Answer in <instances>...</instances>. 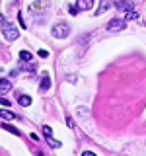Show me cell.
<instances>
[{
	"label": "cell",
	"mask_w": 146,
	"mask_h": 156,
	"mask_svg": "<svg viewBox=\"0 0 146 156\" xmlns=\"http://www.w3.org/2000/svg\"><path fill=\"white\" fill-rule=\"evenodd\" d=\"M2 35H4V39H8V41H16L19 37V31H18V27L14 26V23L4 22L2 23Z\"/></svg>",
	"instance_id": "1"
},
{
	"label": "cell",
	"mask_w": 146,
	"mask_h": 156,
	"mask_svg": "<svg viewBox=\"0 0 146 156\" xmlns=\"http://www.w3.org/2000/svg\"><path fill=\"white\" fill-rule=\"evenodd\" d=\"M51 33L57 39H64V37H68V33H70V27H68L66 23H57V26L51 29Z\"/></svg>",
	"instance_id": "2"
},
{
	"label": "cell",
	"mask_w": 146,
	"mask_h": 156,
	"mask_svg": "<svg viewBox=\"0 0 146 156\" xmlns=\"http://www.w3.org/2000/svg\"><path fill=\"white\" fill-rule=\"evenodd\" d=\"M125 20H119V18H113L111 20L109 23H107V29H109V31H123L125 29Z\"/></svg>",
	"instance_id": "3"
},
{
	"label": "cell",
	"mask_w": 146,
	"mask_h": 156,
	"mask_svg": "<svg viewBox=\"0 0 146 156\" xmlns=\"http://www.w3.org/2000/svg\"><path fill=\"white\" fill-rule=\"evenodd\" d=\"M111 6H113V4H111L109 0H101V2H99V6L96 8V16H101V14H103L105 10H109Z\"/></svg>",
	"instance_id": "4"
},
{
	"label": "cell",
	"mask_w": 146,
	"mask_h": 156,
	"mask_svg": "<svg viewBox=\"0 0 146 156\" xmlns=\"http://www.w3.org/2000/svg\"><path fill=\"white\" fill-rule=\"evenodd\" d=\"M49 88H51V78H49V74H43L41 76V86H39V90H41V92H47Z\"/></svg>",
	"instance_id": "5"
},
{
	"label": "cell",
	"mask_w": 146,
	"mask_h": 156,
	"mask_svg": "<svg viewBox=\"0 0 146 156\" xmlns=\"http://www.w3.org/2000/svg\"><path fill=\"white\" fill-rule=\"evenodd\" d=\"M115 6L119 10H125V12H133V2H127V0H121V2H115Z\"/></svg>",
	"instance_id": "6"
},
{
	"label": "cell",
	"mask_w": 146,
	"mask_h": 156,
	"mask_svg": "<svg viewBox=\"0 0 146 156\" xmlns=\"http://www.w3.org/2000/svg\"><path fill=\"white\" fill-rule=\"evenodd\" d=\"M92 6H94V2H92V0H78V4H76L78 10H90Z\"/></svg>",
	"instance_id": "7"
},
{
	"label": "cell",
	"mask_w": 146,
	"mask_h": 156,
	"mask_svg": "<svg viewBox=\"0 0 146 156\" xmlns=\"http://www.w3.org/2000/svg\"><path fill=\"white\" fill-rule=\"evenodd\" d=\"M10 90H12V82L8 78H2L0 80V92H10Z\"/></svg>",
	"instance_id": "8"
},
{
	"label": "cell",
	"mask_w": 146,
	"mask_h": 156,
	"mask_svg": "<svg viewBox=\"0 0 146 156\" xmlns=\"http://www.w3.org/2000/svg\"><path fill=\"white\" fill-rule=\"evenodd\" d=\"M18 104L23 105V107H27V105H31V98H29V96H19L18 94Z\"/></svg>",
	"instance_id": "9"
},
{
	"label": "cell",
	"mask_w": 146,
	"mask_h": 156,
	"mask_svg": "<svg viewBox=\"0 0 146 156\" xmlns=\"http://www.w3.org/2000/svg\"><path fill=\"white\" fill-rule=\"evenodd\" d=\"M0 117H2V119H6V121L16 119V115H14L12 111H8V109H0Z\"/></svg>",
	"instance_id": "10"
},
{
	"label": "cell",
	"mask_w": 146,
	"mask_h": 156,
	"mask_svg": "<svg viewBox=\"0 0 146 156\" xmlns=\"http://www.w3.org/2000/svg\"><path fill=\"white\" fill-rule=\"evenodd\" d=\"M19 61H26V62H31L33 61V55L29 51H19Z\"/></svg>",
	"instance_id": "11"
},
{
	"label": "cell",
	"mask_w": 146,
	"mask_h": 156,
	"mask_svg": "<svg viewBox=\"0 0 146 156\" xmlns=\"http://www.w3.org/2000/svg\"><path fill=\"white\" fill-rule=\"evenodd\" d=\"M43 135H45V139L49 140V139H53V129L49 125H43Z\"/></svg>",
	"instance_id": "12"
},
{
	"label": "cell",
	"mask_w": 146,
	"mask_h": 156,
	"mask_svg": "<svg viewBox=\"0 0 146 156\" xmlns=\"http://www.w3.org/2000/svg\"><path fill=\"white\" fill-rule=\"evenodd\" d=\"M22 70H29V72H31V70H37V62H27V65L22 66Z\"/></svg>",
	"instance_id": "13"
},
{
	"label": "cell",
	"mask_w": 146,
	"mask_h": 156,
	"mask_svg": "<svg viewBox=\"0 0 146 156\" xmlns=\"http://www.w3.org/2000/svg\"><path fill=\"white\" fill-rule=\"evenodd\" d=\"M129 20H138V14H136L134 10H133V12H127V16H125V23L129 22Z\"/></svg>",
	"instance_id": "14"
},
{
	"label": "cell",
	"mask_w": 146,
	"mask_h": 156,
	"mask_svg": "<svg viewBox=\"0 0 146 156\" xmlns=\"http://www.w3.org/2000/svg\"><path fill=\"white\" fill-rule=\"evenodd\" d=\"M47 143H49V144H51V146H53V148H61V146H62V143H61V140H55V139H49V140H47Z\"/></svg>",
	"instance_id": "15"
},
{
	"label": "cell",
	"mask_w": 146,
	"mask_h": 156,
	"mask_svg": "<svg viewBox=\"0 0 146 156\" xmlns=\"http://www.w3.org/2000/svg\"><path fill=\"white\" fill-rule=\"evenodd\" d=\"M4 129L10 131V133H14V135H18L19 136V129H16V127H12V125H4Z\"/></svg>",
	"instance_id": "16"
},
{
	"label": "cell",
	"mask_w": 146,
	"mask_h": 156,
	"mask_svg": "<svg viewBox=\"0 0 146 156\" xmlns=\"http://www.w3.org/2000/svg\"><path fill=\"white\" fill-rule=\"evenodd\" d=\"M68 12H70L72 16H76V14H78V8L74 6V4H70V6H68Z\"/></svg>",
	"instance_id": "17"
},
{
	"label": "cell",
	"mask_w": 146,
	"mask_h": 156,
	"mask_svg": "<svg viewBox=\"0 0 146 156\" xmlns=\"http://www.w3.org/2000/svg\"><path fill=\"white\" fill-rule=\"evenodd\" d=\"M39 57H41V58H45V57H49V53L45 51V49H41V51H39Z\"/></svg>",
	"instance_id": "18"
},
{
	"label": "cell",
	"mask_w": 146,
	"mask_h": 156,
	"mask_svg": "<svg viewBox=\"0 0 146 156\" xmlns=\"http://www.w3.org/2000/svg\"><path fill=\"white\" fill-rule=\"evenodd\" d=\"M0 104H2V105H10V100H6V98H0Z\"/></svg>",
	"instance_id": "19"
},
{
	"label": "cell",
	"mask_w": 146,
	"mask_h": 156,
	"mask_svg": "<svg viewBox=\"0 0 146 156\" xmlns=\"http://www.w3.org/2000/svg\"><path fill=\"white\" fill-rule=\"evenodd\" d=\"M82 156H96L94 152H90V150H86V152H82Z\"/></svg>",
	"instance_id": "20"
},
{
	"label": "cell",
	"mask_w": 146,
	"mask_h": 156,
	"mask_svg": "<svg viewBox=\"0 0 146 156\" xmlns=\"http://www.w3.org/2000/svg\"><path fill=\"white\" fill-rule=\"evenodd\" d=\"M4 22H6V20H4V16H2V14H0V23H4Z\"/></svg>",
	"instance_id": "21"
}]
</instances>
